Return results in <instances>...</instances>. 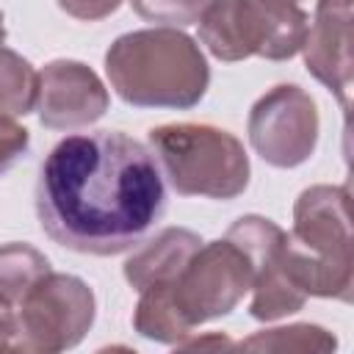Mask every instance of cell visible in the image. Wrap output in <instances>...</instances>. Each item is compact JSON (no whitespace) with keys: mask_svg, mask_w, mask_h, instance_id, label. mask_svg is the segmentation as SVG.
Returning a JSON list of instances; mask_svg holds the SVG:
<instances>
[{"mask_svg":"<svg viewBox=\"0 0 354 354\" xmlns=\"http://www.w3.org/2000/svg\"><path fill=\"white\" fill-rule=\"evenodd\" d=\"M166 202L152 149L122 130L61 138L36 180L41 230L80 254L111 257L136 249L166 213Z\"/></svg>","mask_w":354,"mask_h":354,"instance_id":"obj_1","label":"cell"},{"mask_svg":"<svg viewBox=\"0 0 354 354\" xmlns=\"http://www.w3.org/2000/svg\"><path fill=\"white\" fill-rule=\"evenodd\" d=\"M113 91L136 108L199 105L210 83L202 47L177 28H144L119 36L105 53Z\"/></svg>","mask_w":354,"mask_h":354,"instance_id":"obj_2","label":"cell"},{"mask_svg":"<svg viewBox=\"0 0 354 354\" xmlns=\"http://www.w3.org/2000/svg\"><path fill=\"white\" fill-rule=\"evenodd\" d=\"M282 268L307 296L351 301L354 252L346 185H310L299 194Z\"/></svg>","mask_w":354,"mask_h":354,"instance_id":"obj_3","label":"cell"},{"mask_svg":"<svg viewBox=\"0 0 354 354\" xmlns=\"http://www.w3.org/2000/svg\"><path fill=\"white\" fill-rule=\"evenodd\" d=\"M147 141L160 171L183 196L235 199L249 185V155L230 130L180 122L152 127Z\"/></svg>","mask_w":354,"mask_h":354,"instance_id":"obj_4","label":"cell"},{"mask_svg":"<svg viewBox=\"0 0 354 354\" xmlns=\"http://www.w3.org/2000/svg\"><path fill=\"white\" fill-rule=\"evenodd\" d=\"M97 315L94 290L75 274H47L19 301L17 351L55 354L75 348Z\"/></svg>","mask_w":354,"mask_h":354,"instance_id":"obj_5","label":"cell"},{"mask_svg":"<svg viewBox=\"0 0 354 354\" xmlns=\"http://www.w3.org/2000/svg\"><path fill=\"white\" fill-rule=\"evenodd\" d=\"M254 285L249 254L227 235L202 243L183 274L169 285L183 321L194 329L213 318L230 315Z\"/></svg>","mask_w":354,"mask_h":354,"instance_id":"obj_6","label":"cell"},{"mask_svg":"<svg viewBox=\"0 0 354 354\" xmlns=\"http://www.w3.org/2000/svg\"><path fill=\"white\" fill-rule=\"evenodd\" d=\"M318 127L315 100L293 83L266 91L252 105L246 122L254 152L277 169H293L310 160L318 144Z\"/></svg>","mask_w":354,"mask_h":354,"instance_id":"obj_7","label":"cell"},{"mask_svg":"<svg viewBox=\"0 0 354 354\" xmlns=\"http://www.w3.org/2000/svg\"><path fill=\"white\" fill-rule=\"evenodd\" d=\"M108 105L111 97L105 83L83 61L58 58L39 72L36 111L39 122L50 130L88 127L105 116Z\"/></svg>","mask_w":354,"mask_h":354,"instance_id":"obj_8","label":"cell"},{"mask_svg":"<svg viewBox=\"0 0 354 354\" xmlns=\"http://www.w3.org/2000/svg\"><path fill=\"white\" fill-rule=\"evenodd\" d=\"M307 72L324 83L348 111L351 100V0H315L301 50Z\"/></svg>","mask_w":354,"mask_h":354,"instance_id":"obj_9","label":"cell"},{"mask_svg":"<svg viewBox=\"0 0 354 354\" xmlns=\"http://www.w3.org/2000/svg\"><path fill=\"white\" fill-rule=\"evenodd\" d=\"M199 41L218 61L268 58L274 17L260 0H213L199 17Z\"/></svg>","mask_w":354,"mask_h":354,"instance_id":"obj_10","label":"cell"},{"mask_svg":"<svg viewBox=\"0 0 354 354\" xmlns=\"http://www.w3.org/2000/svg\"><path fill=\"white\" fill-rule=\"evenodd\" d=\"M199 246H202V238L194 230L166 227L127 257L124 279L136 290H144L152 285H169L183 274V268L188 266V260Z\"/></svg>","mask_w":354,"mask_h":354,"instance_id":"obj_11","label":"cell"},{"mask_svg":"<svg viewBox=\"0 0 354 354\" xmlns=\"http://www.w3.org/2000/svg\"><path fill=\"white\" fill-rule=\"evenodd\" d=\"M285 249V246H282ZM282 249L263 263L254 271V285H252V304L249 315L257 321H277L290 313H299L307 301V293L285 274L282 268Z\"/></svg>","mask_w":354,"mask_h":354,"instance_id":"obj_12","label":"cell"},{"mask_svg":"<svg viewBox=\"0 0 354 354\" xmlns=\"http://www.w3.org/2000/svg\"><path fill=\"white\" fill-rule=\"evenodd\" d=\"M169 285H152V288L138 290L141 296H138V304H136V313H133V326L147 340L177 346L180 340H185L194 332L183 321V315H180V310L171 299Z\"/></svg>","mask_w":354,"mask_h":354,"instance_id":"obj_13","label":"cell"},{"mask_svg":"<svg viewBox=\"0 0 354 354\" xmlns=\"http://www.w3.org/2000/svg\"><path fill=\"white\" fill-rule=\"evenodd\" d=\"M50 274V260L30 243L0 246V299L11 307L30 293V288Z\"/></svg>","mask_w":354,"mask_h":354,"instance_id":"obj_14","label":"cell"},{"mask_svg":"<svg viewBox=\"0 0 354 354\" xmlns=\"http://www.w3.org/2000/svg\"><path fill=\"white\" fill-rule=\"evenodd\" d=\"M39 72L28 58L0 44V116H25L36 108Z\"/></svg>","mask_w":354,"mask_h":354,"instance_id":"obj_15","label":"cell"},{"mask_svg":"<svg viewBox=\"0 0 354 354\" xmlns=\"http://www.w3.org/2000/svg\"><path fill=\"white\" fill-rule=\"evenodd\" d=\"M337 346L335 335L315 324H290L277 329L254 332L252 337L241 340L235 348L243 351H332Z\"/></svg>","mask_w":354,"mask_h":354,"instance_id":"obj_16","label":"cell"},{"mask_svg":"<svg viewBox=\"0 0 354 354\" xmlns=\"http://www.w3.org/2000/svg\"><path fill=\"white\" fill-rule=\"evenodd\" d=\"M210 3L213 0H130L133 11L141 19L155 22L160 28H188V25H196Z\"/></svg>","mask_w":354,"mask_h":354,"instance_id":"obj_17","label":"cell"},{"mask_svg":"<svg viewBox=\"0 0 354 354\" xmlns=\"http://www.w3.org/2000/svg\"><path fill=\"white\" fill-rule=\"evenodd\" d=\"M30 147V133L8 116H0V174H6Z\"/></svg>","mask_w":354,"mask_h":354,"instance_id":"obj_18","label":"cell"},{"mask_svg":"<svg viewBox=\"0 0 354 354\" xmlns=\"http://www.w3.org/2000/svg\"><path fill=\"white\" fill-rule=\"evenodd\" d=\"M55 3L61 11H66L69 17L83 19V22L105 19L122 6V0H55Z\"/></svg>","mask_w":354,"mask_h":354,"instance_id":"obj_19","label":"cell"},{"mask_svg":"<svg viewBox=\"0 0 354 354\" xmlns=\"http://www.w3.org/2000/svg\"><path fill=\"white\" fill-rule=\"evenodd\" d=\"M0 351H17V313L0 299Z\"/></svg>","mask_w":354,"mask_h":354,"instance_id":"obj_20","label":"cell"},{"mask_svg":"<svg viewBox=\"0 0 354 354\" xmlns=\"http://www.w3.org/2000/svg\"><path fill=\"white\" fill-rule=\"evenodd\" d=\"M177 348H232V343L224 337V335H210V337H202V340H180Z\"/></svg>","mask_w":354,"mask_h":354,"instance_id":"obj_21","label":"cell"},{"mask_svg":"<svg viewBox=\"0 0 354 354\" xmlns=\"http://www.w3.org/2000/svg\"><path fill=\"white\" fill-rule=\"evenodd\" d=\"M266 8H301L304 0H260Z\"/></svg>","mask_w":354,"mask_h":354,"instance_id":"obj_22","label":"cell"},{"mask_svg":"<svg viewBox=\"0 0 354 354\" xmlns=\"http://www.w3.org/2000/svg\"><path fill=\"white\" fill-rule=\"evenodd\" d=\"M6 41V25H3V14H0V44Z\"/></svg>","mask_w":354,"mask_h":354,"instance_id":"obj_23","label":"cell"}]
</instances>
